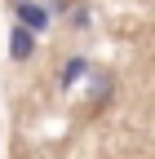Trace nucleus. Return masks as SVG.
Masks as SVG:
<instances>
[{
	"label": "nucleus",
	"instance_id": "f257e3e1",
	"mask_svg": "<svg viewBox=\"0 0 155 159\" xmlns=\"http://www.w3.org/2000/svg\"><path fill=\"white\" fill-rule=\"evenodd\" d=\"M13 22L27 27L31 35H40V31L53 27V13H49V5H40V0H27V5H13Z\"/></svg>",
	"mask_w": 155,
	"mask_h": 159
},
{
	"label": "nucleus",
	"instance_id": "f03ea898",
	"mask_svg": "<svg viewBox=\"0 0 155 159\" xmlns=\"http://www.w3.org/2000/svg\"><path fill=\"white\" fill-rule=\"evenodd\" d=\"M89 71H93V62H89V57H84V53H71V57H62V75H58V84L71 93L80 80H89Z\"/></svg>",
	"mask_w": 155,
	"mask_h": 159
},
{
	"label": "nucleus",
	"instance_id": "7ed1b4c3",
	"mask_svg": "<svg viewBox=\"0 0 155 159\" xmlns=\"http://www.w3.org/2000/svg\"><path fill=\"white\" fill-rule=\"evenodd\" d=\"M9 57H13V62H31V57H35V35L27 31V27H9Z\"/></svg>",
	"mask_w": 155,
	"mask_h": 159
},
{
	"label": "nucleus",
	"instance_id": "423d86ee",
	"mask_svg": "<svg viewBox=\"0 0 155 159\" xmlns=\"http://www.w3.org/2000/svg\"><path fill=\"white\" fill-rule=\"evenodd\" d=\"M13 5H27V0H13Z\"/></svg>",
	"mask_w": 155,
	"mask_h": 159
},
{
	"label": "nucleus",
	"instance_id": "39448f33",
	"mask_svg": "<svg viewBox=\"0 0 155 159\" xmlns=\"http://www.w3.org/2000/svg\"><path fill=\"white\" fill-rule=\"evenodd\" d=\"M89 80H93V102H106L111 89H115V80L111 75H93V71H89Z\"/></svg>",
	"mask_w": 155,
	"mask_h": 159
},
{
	"label": "nucleus",
	"instance_id": "20e7f679",
	"mask_svg": "<svg viewBox=\"0 0 155 159\" xmlns=\"http://www.w3.org/2000/svg\"><path fill=\"white\" fill-rule=\"evenodd\" d=\"M93 27V9L84 5V0H75V5L67 9V31H89Z\"/></svg>",
	"mask_w": 155,
	"mask_h": 159
}]
</instances>
